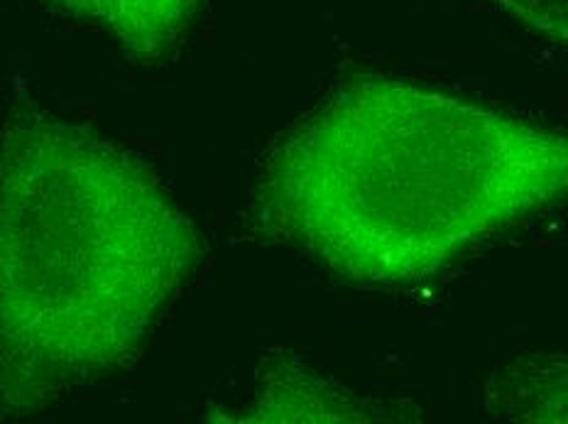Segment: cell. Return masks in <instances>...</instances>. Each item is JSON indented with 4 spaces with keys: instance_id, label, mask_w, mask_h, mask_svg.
I'll return each instance as SVG.
<instances>
[{
    "instance_id": "cell-2",
    "label": "cell",
    "mask_w": 568,
    "mask_h": 424,
    "mask_svg": "<svg viewBox=\"0 0 568 424\" xmlns=\"http://www.w3.org/2000/svg\"><path fill=\"white\" fill-rule=\"evenodd\" d=\"M204 243L160 176L38 103L0 131V417H32L123 371Z\"/></svg>"
},
{
    "instance_id": "cell-3",
    "label": "cell",
    "mask_w": 568,
    "mask_h": 424,
    "mask_svg": "<svg viewBox=\"0 0 568 424\" xmlns=\"http://www.w3.org/2000/svg\"><path fill=\"white\" fill-rule=\"evenodd\" d=\"M101 30L138 64H164L186 38L206 0H40Z\"/></svg>"
},
{
    "instance_id": "cell-4",
    "label": "cell",
    "mask_w": 568,
    "mask_h": 424,
    "mask_svg": "<svg viewBox=\"0 0 568 424\" xmlns=\"http://www.w3.org/2000/svg\"><path fill=\"white\" fill-rule=\"evenodd\" d=\"M495 8L549 40L568 44V0H490Z\"/></svg>"
},
{
    "instance_id": "cell-1",
    "label": "cell",
    "mask_w": 568,
    "mask_h": 424,
    "mask_svg": "<svg viewBox=\"0 0 568 424\" xmlns=\"http://www.w3.org/2000/svg\"><path fill=\"white\" fill-rule=\"evenodd\" d=\"M260 226L338 280L407 287L568 202V133L385 74L331 89L275 138Z\"/></svg>"
}]
</instances>
